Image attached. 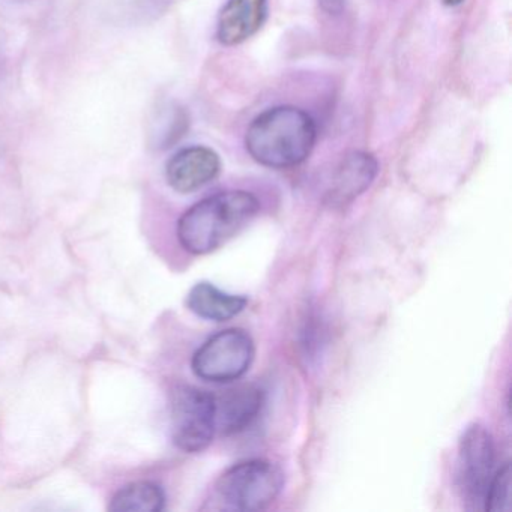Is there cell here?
Segmentation results:
<instances>
[{"label": "cell", "instance_id": "12", "mask_svg": "<svg viewBox=\"0 0 512 512\" xmlns=\"http://www.w3.org/2000/svg\"><path fill=\"white\" fill-rule=\"evenodd\" d=\"M166 496L154 482H133L113 496L109 509L112 512H160Z\"/></svg>", "mask_w": 512, "mask_h": 512}, {"label": "cell", "instance_id": "14", "mask_svg": "<svg viewBox=\"0 0 512 512\" xmlns=\"http://www.w3.org/2000/svg\"><path fill=\"white\" fill-rule=\"evenodd\" d=\"M484 511L503 512L511 509V464L505 463L488 485L485 494Z\"/></svg>", "mask_w": 512, "mask_h": 512}, {"label": "cell", "instance_id": "13", "mask_svg": "<svg viewBox=\"0 0 512 512\" xmlns=\"http://www.w3.org/2000/svg\"><path fill=\"white\" fill-rule=\"evenodd\" d=\"M188 128V116L179 106L164 107L152 122L151 145L167 149L184 137Z\"/></svg>", "mask_w": 512, "mask_h": 512}, {"label": "cell", "instance_id": "1", "mask_svg": "<svg viewBox=\"0 0 512 512\" xmlns=\"http://www.w3.org/2000/svg\"><path fill=\"white\" fill-rule=\"evenodd\" d=\"M317 140L314 119L292 106L260 113L245 134V148L254 161L269 169H290L304 163Z\"/></svg>", "mask_w": 512, "mask_h": 512}, {"label": "cell", "instance_id": "7", "mask_svg": "<svg viewBox=\"0 0 512 512\" xmlns=\"http://www.w3.org/2000/svg\"><path fill=\"white\" fill-rule=\"evenodd\" d=\"M221 172L220 155L208 146H188L166 166V178L176 193L190 194L214 181Z\"/></svg>", "mask_w": 512, "mask_h": 512}, {"label": "cell", "instance_id": "5", "mask_svg": "<svg viewBox=\"0 0 512 512\" xmlns=\"http://www.w3.org/2000/svg\"><path fill=\"white\" fill-rule=\"evenodd\" d=\"M256 346L244 329L232 328L209 338L193 356V371L206 382L241 379L253 364Z\"/></svg>", "mask_w": 512, "mask_h": 512}, {"label": "cell", "instance_id": "16", "mask_svg": "<svg viewBox=\"0 0 512 512\" xmlns=\"http://www.w3.org/2000/svg\"><path fill=\"white\" fill-rule=\"evenodd\" d=\"M319 4L322 5L323 10L331 14H338L343 10V0H319Z\"/></svg>", "mask_w": 512, "mask_h": 512}, {"label": "cell", "instance_id": "10", "mask_svg": "<svg viewBox=\"0 0 512 512\" xmlns=\"http://www.w3.org/2000/svg\"><path fill=\"white\" fill-rule=\"evenodd\" d=\"M268 0H227L217 22V40L223 46L245 43L265 25Z\"/></svg>", "mask_w": 512, "mask_h": 512}, {"label": "cell", "instance_id": "17", "mask_svg": "<svg viewBox=\"0 0 512 512\" xmlns=\"http://www.w3.org/2000/svg\"><path fill=\"white\" fill-rule=\"evenodd\" d=\"M442 2L446 7H458V5L463 4L464 0H442Z\"/></svg>", "mask_w": 512, "mask_h": 512}, {"label": "cell", "instance_id": "3", "mask_svg": "<svg viewBox=\"0 0 512 512\" xmlns=\"http://www.w3.org/2000/svg\"><path fill=\"white\" fill-rule=\"evenodd\" d=\"M283 485V470L272 461H242L218 478L214 499L224 511H262L274 503Z\"/></svg>", "mask_w": 512, "mask_h": 512}, {"label": "cell", "instance_id": "11", "mask_svg": "<svg viewBox=\"0 0 512 512\" xmlns=\"http://www.w3.org/2000/svg\"><path fill=\"white\" fill-rule=\"evenodd\" d=\"M245 296L221 292L214 284H196L188 293L187 305L194 314L212 322H226L233 319L247 307Z\"/></svg>", "mask_w": 512, "mask_h": 512}, {"label": "cell", "instance_id": "2", "mask_svg": "<svg viewBox=\"0 0 512 512\" xmlns=\"http://www.w3.org/2000/svg\"><path fill=\"white\" fill-rule=\"evenodd\" d=\"M260 203L248 191H224L191 206L178 223V239L188 253L203 256L235 238L257 214Z\"/></svg>", "mask_w": 512, "mask_h": 512}, {"label": "cell", "instance_id": "15", "mask_svg": "<svg viewBox=\"0 0 512 512\" xmlns=\"http://www.w3.org/2000/svg\"><path fill=\"white\" fill-rule=\"evenodd\" d=\"M169 4L172 0H131V16L148 20L149 17L160 16Z\"/></svg>", "mask_w": 512, "mask_h": 512}, {"label": "cell", "instance_id": "6", "mask_svg": "<svg viewBox=\"0 0 512 512\" xmlns=\"http://www.w3.org/2000/svg\"><path fill=\"white\" fill-rule=\"evenodd\" d=\"M496 448L487 428L473 424L458 443L457 485L467 508H484L485 494L494 475Z\"/></svg>", "mask_w": 512, "mask_h": 512}, {"label": "cell", "instance_id": "9", "mask_svg": "<svg viewBox=\"0 0 512 512\" xmlns=\"http://www.w3.org/2000/svg\"><path fill=\"white\" fill-rule=\"evenodd\" d=\"M265 406V392L254 385L236 386L215 397L217 431L221 434L241 433L253 425Z\"/></svg>", "mask_w": 512, "mask_h": 512}, {"label": "cell", "instance_id": "8", "mask_svg": "<svg viewBox=\"0 0 512 512\" xmlns=\"http://www.w3.org/2000/svg\"><path fill=\"white\" fill-rule=\"evenodd\" d=\"M379 173V163L374 155L353 151L338 164L332 175L326 200L332 206H346L368 190Z\"/></svg>", "mask_w": 512, "mask_h": 512}, {"label": "cell", "instance_id": "4", "mask_svg": "<svg viewBox=\"0 0 512 512\" xmlns=\"http://www.w3.org/2000/svg\"><path fill=\"white\" fill-rule=\"evenodd\" d=\"M170 407L175 445L188 454L205 451L217 433L215 395L194 386H179Z\"/></svg>", "mask_w": 512, "mask_h": 512}]
</instances>
